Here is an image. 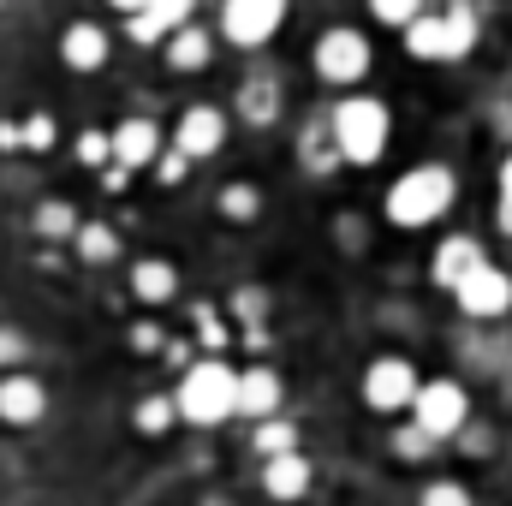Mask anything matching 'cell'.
<instances>
[{
  "label": "cell",
  "instance_id": "obj_32",
  "mask_svg": "<svg viewBox=\"0 0 512 506\" xmlns=\"http://www.w3.org/2000/svg\"><path fill=\"white\" fill-rule=\"evenodd\" d=\"M501 197H512V155L501 161Z\"/></svg>",
  "mask_w": 512,
  "mask_h": 506
},
{
  "label": "cell",
  "instance_id": "obj_30",
  "mask_svg": "<svg viewBox=\"0 0 512 506\" xmlns=\"http://www.w3.org/2000/svg\"><path fill=\"white\" fill-rule=\"evenodd\" d=\"M24 143H36V149H48V143H54V126H48V114H36V120L24 126Z\"/></svg>",
  "mask_w": 512,
  "mask_h": 506
},
{
  "label": "cell",
  "instance_id": "obj_31",
  "mask_svg": "<svg viewBox=\"0 0 512 506\" xmlns=\"http://www.w3.org/2000/svg\"><path fill=\"white\" fill-rule=\"evenodd\" d=\"M495 221H501V233L512 239V197H501V203H495Z\"/></svg>",
  "mask_w": 512,
  "mask_h": 506
},
{
  "label": "cell",
  "instance_id": "obj_15",
  "mask_svg": "<svg viewBox=\"0 0 512 506\" xmlns=\"http://www.w3.org/2000/svg\"><path fill=\"white\" fill-rule=\"evenodd\" d=\"M60 60L72 66V72H102L108 66V30L102 24H66V36H60Z\"/></svg>",
  "mask_w": 512,
  "mask_h": 506
},
{
  "label": "cell",
  "instance_id": "obj_9",
  "mask_svg": "<svg viewBox=\"0 0 512 506\" xmlns=\"http://www.w3.org/2000/svg\"><path fill=\"white\" fill-rule=\"evenodd\" d=\"M286 6L292 0H227L221 6V30H227L233 48H262L286 24Z\"/></svg>",
  "mask_w": 512,
  "mask_h": 506
},
{
  "label": "cell",
  "instance_id": "obj_18",
  "mask_svg": "<svg viewBox=\"0 0 512 506\" xmlns=\"http://www.w3.org/2000/svg\"><path fill=\"white\" fill-rule=\"evenodd\" d=\"M209 48H215V42H209L203 24H179V30L161 42V54H167L173 72H203V66H209Z\"/></svg>",
  "mask_w": 512,
  "mask_h": 506
},
{
  "label": "cell",
  "instance_id": "obj_26",
  "mask_svg": "<svg viewBox=\"0 0 512 506\" xmlns=\"http://www.w3.org/2000/svg\"><path fill=\"white\" fill-rule=\"evenodd\" d=\"M417 506H471V489H465V483H447V477H441V483H429V489L417 495Z\"/></svg>",
  "mask_w": 512,
  "mask_h": 506
},
{
  "label": "cell",
  "instance_id": "obj_29",
  "mask_svg": "<svg viewBox=\"0 0 512 506\" xmlns=\"http://www.w3.org/2000/svg\"><path fill=\"white\" fill-rule=\"evenodd\" d=\"M78 155H84V161H114V149H108V137H102V131H90V137L78 143Z\"/></svg>",
  "mask_w": 512,
  "mask_h": 506
},
{
  "label": "cell",
  "instance_id": "obj_28",
  "mask_svg": "<svg viewBox=\"0 0 512 506\" xmlns=\"http://www.w3.org/2000/svg\"><path fill=\"white\" fill-rule=\"evenodd\" d=\"M429 447H435V441H423V435H417V429H411V423H405V429H399V459H423V453H429Z\"/></svg>",
  "mask_w": 512,
  "mask_h": 506
},
{
  "label": "cell",
  "instance_id": "obj_20",
  "mask_svg": "<svg viewBox=\"0 0 512 506\" xmlns=\"http://www.w3.org/2000/svg\"><path fill=\"white\" fill-rule=\"evenodd\" d=\"M221 215H227V221H239V227H251L256 215H262L256 185H245V179H239V185H227V191H221Z\"/></svg>",
  "mask_w": 512,
  "mask_h": 506
},
{
  "label": "cell",
  "instance_id": "obj_13",
  "mask_svg": "<svg viewBox=\"0 0 512 506\" xmlns=\"http://www.w3.org/2000/svg\"><path fill=\"white\" fill-rule=\"evenodd\" d=\"M108 149H114V167H149L161 155V126L155 120H120L108 131Z\"/></svg>",
  "mask_w": 512,
  "mask_h": 506
},
{
  "label": "cell",
  "instance_id": "obj_25",
  "mask_svg": "<svg viewBox=\"0 0 512 506\" xmlns=\"http://www.w3.org/2000/svg\"><path fill=\"white\" fill-rule=\"evenodd\" d=\"M274 102H280V90H274V78H256L251 90H245V114H251L256 126H268V120H274Z\"/></svg>",
  "mask_w": 512,
  "mask_h": 506
},
{
  "label": "cell",
  "instance_id": "obj_22",
  "mask_svg": "<svg viewBox=\"0 0 512 506\" xmlns=\"http://www.w3.org/2000/svg\"><path fill=\"white\" fill-rule=\"evenodd\" d=\"M370 18L387 24V30H405V24L423 18V0H370Z\"/></svg>",
  "mask_w": 512,
  "mask_h": 506
},
{
  "label": "cell",
  "instance_id": "obj_24",
  "mask_svg": "<svg viewBox=\"0 0 512 506\" xmlns=\"http://www.w3.org/2000/svg\"><path fill=\"white\" fill-rule=\"evenodd\" d=\"M131 423H137L143 435H161V429H173V423H179V411H173V399H143Z\"/></svg>",
  "mask_w": 512,
  "mask_h": 506
},
{
  "label": "cell",
  "instance_id": "obj_11",
  "mask_svg": "<svg viewBox=\"0 0 512 506\" xmlns=\"http://www.w3.org/2000/svg\"><path fill=\"white\" fill-rule=\"evenodd\" d=\"M280 405H286V376H280L274 364H251V370H239V417L268 423V417H280Z\"/></svg>",
  "mask_w": 512,
  "mask_h": 506
},
{
  "label": "cell",
  "instance_id": "obj_33",
  "mask_svg": "<svg viewBox=\"0 0 512 506\" xmlns=\"http://www.w3.org/2000/svg\"><path fill=\"white\" fill-rule=\"evenodd\" d=\"M114 6H120V12L131 18V12H137V6H149V0H114Z\"/></svg>",
  "mask_w": 512,
  "mask_h": 506
},
{
  "label": "cell",
  "instance_id": "obj_5",
  "mask_svg": "<svg viewBox=\"0 0 512 506\" xmlns=\"http://www.w3.org/2000/svg\"><path fill=\"white\" fill-rule=\"evenodd\" d=\"M399 36H405V54H411V60H459V54H471L477 24H471L465 12H423V18L405 24Z\"/></svg>",
  "mask_w": 512,
  "mask_h": 506
},
{
  "label": "cell",
  "instance_id": "obj_7",
  "mask_svg": "<svg viewBox=\"0 0 512 506\" xmlns=\"http://www.w3.org/2000/svg\"><path fill=\"white\" fill-rule=\"evenodd\" d=\"M310 60H316V78H322V84L352 90V84H364V72H370V42H364V30L334 24L328 36H316Z\"/></svg>",
  "mask_w": 512,
  "mask_h": 506
},
{
  "label": "cell",
  "instance_id": "obj_6",
  "mask_svg": "<svg viewBox=\"0 0 512 506\" xmlns=\"http://www.w3.org/2000/svg\"><path fill=\"white\" fill-rule=\"evenodd\" d=\"M358 387H364V405H370L376 417H405L411 399H417V387H423V376L411 370V358L382 352V358H370V370H364Z\"/></svg>",
  "mask_w": 512,
  "mask_h": 506
},
{
  "label": "cell",
  "instance_id": "obj_19",
  "mask_svg": "<svg viewBox=\"0 0 512 506\" xmlns=\"http://www.w3.org/2000/svg\"><path fill=\"white\" fill-rule=\"evenodd\" d=\"M42 405H48L42 381H30V376L0 381V417H6V423H36V417H42Z\"/></svg>",
  "mask_w": 512,
  "mask_h": 506
},
{
  "label": "cell",
  "instance_id": "obj_10",
  "mask_svg": "<svg viewBox=\"0 0 512 506\" xmlns=\"http://www.w3.org/2000/svg\"><path fill=\"white\" fill-rule=\"evenodd\" d=\"M221 143H227V120H221V108H185V114H179V126H173V149H179L185 161H209V155H221Z\"/></svg>",
  "mask_w": 512,
  "mask_h": 506
},
{
  "label": "cell",
  "instance_id": "obj_23",
  "mask_svg": "<svg viewBox=\"0 0 512 506\" xmlns=\"http://www.w3.org/2000/svg\"><path fill=\"white\" fill-rule=\"evenodd\" d=\"M78 251L90 256V262H114V251H120V239H114V227H78Z\"/></svg>",
  "mask_w": 512,
  "mask_h": 506
},
{
  "label": "cell",
  "instance_id": "obj_17",
  "mask_svg": "<svg viewBox=\"0 0 512 506\" xmlns=\"http://www.w3.org/2000/svg\"><path fill=\"white\" fill-rule=\"evenodd\" d=\"M179 292V274H173V262H161V256H143V262H131V298L137 304H167Z\"/></svg>",
  "mask_w": 512,
  "mask_h": 506
},
{
  "label": "cell",
  "instance_id": "obj_27",
  "mask_svg": "<svg viewBox=\"0 0 512 506\" xmlns=\"http://www.w3.org/2000/svg\"><path fill=\"white\" fill-rule=\"evenodd\" d=\"M36 227H42V233H72V209H60V203H48Z\"/></svg>",
  "mask_w": 512,
  "mask_h": 506
},
{
  "label": "cell",
  "instance_id": "obj_3",
  "mask_svg": "<svg viewBox=\"0 0 512 506\" xmlns=\"http://www.w3.org/2000/svg\"><path fill=\"white\" fill-rule=\"evenodd\" d=\"M328 126H334V149H340V161L370 167V161H382L387 155L393 114H387V102H376V96H346V102L328 114Z\"/></svg>",
  "mask_w": 512,
  "mask_h": 506
},
{
  "label": "cell",
  "instance_id": "obj_1",
  "mask_svg": "<svg viewBox=\"0 0 512 506\" xmlns=\"http://www.w3.org/2000/svg\"><path fill=\"white\" fill-rule=\"evenodd\" d=\"M447 209H453V173H447L441 161H423V167L399 173V179L387 185V197H382V215L399 227V233L435 227Z\"/></svg>",
  "mask_w": 512,
  "mask_h": 506
},
{
  "label": "cell",
  "instance_id": "obj_8",
  "mask_svg": "<svg viewBox=\"0 0 512 506\" xmlns=\"http://www.w3.org/2000/svg\"><path fill=\"white\" fill-rule=\"evenodd\" d=\"M453 304L471 316V322H501L512 310V274L495 262H477L459 286H453Z\"/></svg>",
  "mask_w": 512,
  "mask_h": 506
},
{
  "label": "cell",
  "instance_id": "obj_14",
  "mask_svg": "<svg viewBox=\"0 0 512 506\" xmlns=\"http://www.w3.org/2000/svg\"><path fill=\"white\" fill-rule=\"evenodd\" d=\"M191 6L197 0H149V6H137L131 12V42H167L179 24H191Z\"/></svg>",
  "mask_w": 512,
  "mask_h": 506
},
{
  "label": "cell",
  "instance_id": "obj_4",
  "mask_svg": "<svg viewBox=\"0 0 512 506\" xmlns=\"http://www.w3.org/2000/svg\"><path fill=\"white\" fill-rule=\"evenodd\" d=\"M405 423L423 435V441H453L465 423H471V393L459 387V381H423L417 387V399H411V411H405Z\"/></svg>",
  "mask_w": 512,
  "mask_h": 506
},
{
  "label": "cell",
  "instance_id": "obj_21",
  "mask_svg": "<svg viewBox=\"0 0 512 506\" xmlns=\"http://www.w3.org/2000/svg\"><path fill=\"white\" fill-rule=\"evenodd\" d=\"M256 453H262V459H274V453H298V435H292V423H280V417L256 423Z\"/></svg>",
  "mask_w": 512,
  "mask_h": 506
},
{
  "label": "cell",
  "instance_id": "obj_12",
  "mask_svg": "<svg viewBox=\"0 0 512 506\" xmlns=\"http://www.w3.org/2000/svg\"><path fill=\"white\" fill-rule=\"evenodd\" d=\"M310 483H316V471H310L304 453H274V459H262V495H268V501L298 506L310 495Z\"/></svg>",
  "mask_w": 512,
  "mask_h": 506
},
{
  "label": "cell",
  "instance_id": "obj_2",
  "mask_svg": "<svg viewBox=\"0 0 512 506\" xmlns=\"http://www.w3.org/2000/svg\"><path fill=\"white\" fill-rule=\"evenodd\" d=\"M173 411H179V423H197V429L239 417V370L221 358H197L173 387Z\"/></svg>",
  "mask_w": 512,
  "mask_h": 506
},
{
  "label": "cell",
  "instance_id": "obj_16",
  "mask_svg": "<svg viewBox=\"0 0 512 506\" xmlns=\"http://www.w3.org/2000/svg\"><path fill=\"white\" fill-rule=\"evenodd\" d=\"M477 262H489V256H483V245L459 233V239H447V245L435 251V268H429V280H435L441 292H453V286H459V280H465V274H471Z\"/></svg>",
  "mask_w": 512,
  "mask_h": 506
}]
</instances>
